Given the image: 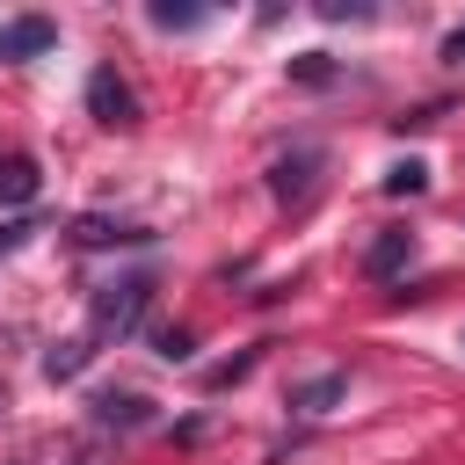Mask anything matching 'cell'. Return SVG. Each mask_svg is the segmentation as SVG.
Instances as JSON below:
<instances>
[{"mask_svg": "<svg viewBox=\"0 0 465 465\" xmlns=\"http://www.w3.org/2000/svg\"><path fill=\"white\" fill-rule=\"evenodd\" d=\"M145 305H153V276L94 283V298H87V341H94V349H102V341H124V334L145 320Z\"/></svg>", "mask_w": 465, "mask_h": 465, "instance_id": "6da1fadb", "label": "cell"}, {"mask_svg": "<svg viewBox=\"0 0 465 465\" xmlns=\"http://www.w3.org/2000/svg\"><path fill=\"white\" fill-rule=\"evenodd\" d=\"M87 109H94V116H102L109 131H131V124H138V94H131V87H124V80L109 73V65H102V73L87 80Z\"/></svg>", "mask_w": 465, "mask_h": 465, "instance_id": "7a4b0ae2", "label": "cell"}, {"mask_svg": "<svg viewBox=\"0 0 465 465\" xmlns=\"http://www.w3.org/2000/svg\"><path fill=\"white\" fill-rule=\"evenodd\" d=\"M58 44V29L44 22V15H15V22H0V65H22V58H44Z\"/></svg>", "mask_w": 465, "mask_h": 465, "instance_id": "3957f363", "label": "cell"}, {"mask_svg": "<svg viewBox=\"0 0 465 465\" xmlns=\"http://www.w3.org/2000/svg\"><path fill=\"white\" fill-rule=\"evenodd\" d=\"M407 262H414V232H407V225H385V232L363 247V276H378V283H385V276H400Z\"/></svg>", "mask_w": 465, "mask_h": 465, "instance_id": "277c9868", "label": "cell"}, {"mask_svg": "<svg viewBox=\"0 0 465 465\" xmlns=\"http://www.w3.org/2000/svg\"><path fill=\"white\" fill-rule=\"evenodd\" d=\"M312 167H320V153H312V145H298V153H283V160L269 167V189H276V203H298V196L312 189Z\"/></svg>", "mask_w": 465, "mask_h": 465, "instance_id": "5b68a950", "label": "cell"}, {"mask_svg": "<svg viewBox=\"0 0 465 465\" xmlns=\"http://www.w3.org/2000/svg\"><path fill=\"white\" fill-rule=\"evenodd\" d=\"M94 421L102 429H145L153 400H138V392H94Z\"/></svg>", "mask_w": 465, "mask_h": 465, "instance_id": "8992f818", "label": "cell"}, {"mask_svg": "<svg viewBox=\"0 0 465 465\" xmlns=\"http://www.w3.org/2000/svg\"><path fill=\"white\" fill-rule=\"evenodd\" d=\"M73 240H80V247H145L153 232H145V225H116V218H80Z\"/></svg>", "mask_w": 465, "mask_h": 465, "instance_id": "52a82bcc", "label": "cell"}, {"mask_svg": "<svg viewBox=\"0 0 465 465\" xmlns=\"http://www.w3.org/2000/svg\"><path fill=\"white\" fill-rule=\"evenodd\" d=\"M36 182H44V174H36V160H29V153H7V160H0V203H29V196H36Z\"/></svg>", "mask_w": 465, "mask_h": 465, "instance_id": "ba28073f", "label": "cell"}, {"mask_svg": "<svg viewBox=\"0 0 465 465\" xmlns=\"http://www.w3.org/2000/svg\"><path fill=\"white\" fill-rule=\"evenodd\" d=\"M341 392H349V378H341V371H327V378L298 385V392H291V407H298V414H327V407H334Z\"/></svg>", "mask_w": 465, "mask_h": 465, "instance_id": "9c48e42d", "label": "cell"}, {"mask_svg": "<svg viewBox=\"0 0 465 465\" xmlns=\"http://www.w3.org/2000/svg\"><path fill=\"white\" fill-rule=\"evenodd\" d=\"M87 356H94V341H58V349H44V378H73Z\"/></svg>", "mask_w": 465, "mask_h": 465, "instance_id": "30bf717a", "label": "cell"}, {"mask_svg": "<svg viewBox=\"0 0 465 465\" xmlns=\"http://www.w3.org/2000/svg\"><path fill=\"white\" fill-rule=\"evenodd\" d=\"M421 189H429V167H421V160L385 167V196H421Z\"/></svg>", "mask_w": 465, "mask_h": 465, "instance_id": "8fae6325", "label": "cell"}, {"mask_svg": "<svg viewBox=\"0 0 465 465\" xmlns=\"http://www.w3.org/2000/svg\"><path fill=\"white\" fill-rule=\"evenodd\" d=\"M153 356H160V363H189V356H196V334H189V327H160V334H153Z\"/></svg>", "mask_w": 465, "mask_h": 465, "instance_id": "7c38bea8", "label": "cell"}, {"mask_svg": "<svg viewBox=\"0 0 465 465\" xmlns=\"http://www.w3.org/2000/svg\"><path fill=\"white\" fill-rule=\"evenodd\" d=\"M153 29H203V7H174V0H153Z\"/></svg>", "mask_w": 465, "mask_h": 465, "instance_id": "4fadbf2b", "label": "cell"}, {"mask_svg": "<svg viewBox=\"0 0 465 465\" xmlns=\"http://www.w3.org/2000/svg\"><path fill=\"white\" fill-rule=\"evenodd\" d=\"M254 363H262V349H247V356H232V363H218V371H203V385H211V392H218V385H240V378H247Z\"/></svg>", "mask_w": 465, "mask_h": 465, "instance_id": "5bb4252c", "label": "cell"}, {"mask_svg": "<svg viewBox=\"0 0 465 465\" xmlns=\"http://www.w3.org/2000/svg\"><path fill=\"white\" fill-rule=\"evenodd\" d=\"M291 73H298L305 87H327V80H334V65H327V51H305V58H291Z\"/></svg>", "mask_w": 465, "mask_h": 465, "instance_id": "9a60e30c", "label": "cell"}, {"mask_svg": "<svg viewBox=\"0 0 465 465\" xmlns=\"http://www.w3.org/2000/svg\"><path fill=\"white\" fill-rule=\"evenodd\" d=\"M443 58H465V29H450V44H443Z\"/></svg>", "mask_w": 465, "mask_h": 465, "instance_id": "2e32d148", "label": "cell"}]
</instances>
